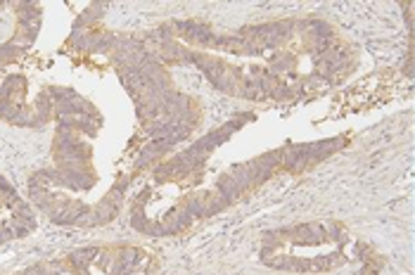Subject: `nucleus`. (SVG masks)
Returning <instances> with one entry per match:
<instances>
[{"mask_svg": "<svg viewBox=\"0 0 415 275\" xmlns=\"http://www.w3.org/2000/svg\"><path fill=\"white\" fill-rule=\"evenodd\" d=\"M218 192H221V197L225 199V202H233V199H237L240 197V187L235 185V181L230 178V176H223L221 181H218Z\"/></svg>", "mask_w": 415, "mask_h": 275, "instance_id": "1", "label": "nucleus"}]
</instances>
